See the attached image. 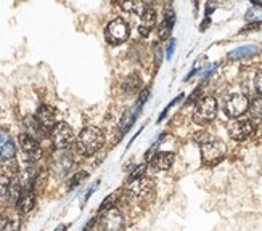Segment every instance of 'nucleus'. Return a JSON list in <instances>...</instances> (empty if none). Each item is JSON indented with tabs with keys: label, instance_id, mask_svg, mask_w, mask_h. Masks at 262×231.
I'll use <instances>...</instances> for the list:
<instances>
[{
	"label": "nucleus",
	"instance_id": "obj_1",
	"mask_svg": "<svg viewBox=\"0 0 262 231\" xmlns=\"http://www.w3.org/2000/svg\"><path fill=\"white\" fill-rule=\"evenodd\" d=\"M105 143V135L98 127H85L77 136V149L84 156H92Z\"/></svg>",
	"mask_w": 262,
	"mask_h": 231
},
{
	"label": "nucleus",
	"instance_id": "obj_2",
	"mask_svg": "<svg viewBox=\"0 0 262 231\" xmlns=\"http://www.w3.org/2000/svg\"><path fill=\"white\" fill-rule=\"evenodd\" d=\"M215 114H217V101L212 97H204L196 103L195 111H193V121L203 125L211 122Z\"/></svg>",
	"mask_w": 262,
	"mask_h": 231
},
{
	"label": "nucleus",
	"instance_id": "obj_3",
	"mask_svg": "<svg viewBox=\"0 0 262 231\" xmlns=\"http://www.w3.org/2000/svg\"><path fill=\"white\" fill-rule=\"evenodd\" d=\"M227 153L225 143L222 140H206L201 145V156L204 164H217Z\"/></svg>",
	"mask_w": 262,
	"mask_h": 231
},
{
	"label": "nucleus",
	"instance_id": "obj_4",
	"mask_svg": "<svg viewBox=\"0 0 262 231\" xmlns=\"http://www.w3.org/2000/svg\"><path fill=\"white\" fill-rule=\"evenodd\" d=\"M129 37V25L124 19L118 18L108 22V26L105 29V39L111 45H119L122 42H126Z\"/></svg>",
	"mask_w": 262,
	"mask_h": 231
},
{
	"label": "nucleus",
	"instance_id": "obj_5",
	"mask_svg": "<svg viewBox=\"0 0 262 231\" xmlns=\"http://www.w3.org/2000/svg\"><path fill=\"white\" fill-rule=\"evenodd\" d=\"M74 140L73 129L66 122H60L53 127L52 130V143L56 149H66Z\"/></svg>",
	"mask_w": 262,
	"mask_h": 231
},
{
	"label": "nucleus",
	"instance_id": "obj_6",
	"mask_svg": "<svg viewBox=\"0 0 262 231\" xmlns=\"http://www.w3.org/2000/svg\"><path fill=\"white\" fill-rule=\"evenodd\" d=\"M127 191H129V194L132 196L134 199H139V201L148 199V198H150V194H153V191H155L153 180L142 177V178H137L134 181H129Z\"/></svg>",
	"mask_w": 262,
	"mask_h": 231
},
{
	"label": "nucleus",
	"instance_id": "obj_7",
	"mask_svg": "<svg viewBox=\"0 0 262 231\" xmlns=\"http://www.w3.org/2000/svg\"><path fill=\"white\" fill-rule=\"evenodd\" d=\"M225 114L230 115V118H240L248 109H249V101L248 97L243 94H233L225 100L224 105Z\"/></svg>",
	"mask_w": 262,
	"mask_h": 231
},
{
	"label": "nucleus",
	"instance_id": "obj_8",
	"mask_svg": "<svg viewBox=\"0 0 262 231\" xmlns=\"http://www.w3.org/2000/svg\"><path fill=\"white\" fill-rule=\"evenodd\" d=\"M124 228V215L118 209L105 211L100 217V229L101 231H122Z\"/></svg>",
	"mask_w": 262,
	"mask_h": 231
},
{
	"label": "nucleus",
	"instance_id": "obj_9",
	"mask_svg": "<svg viewBox=\"0 0 262 231\" xmlns=\"http://www.w3.org/2000/svg\"><path fill=\"white\" fill-rule=\"evenodd\" d=\"M253 132H254V125L248 119H238V121L232 122L229 127V135L236 142L248 140V138L253 135Z\"/></svg>",
	"mask_w": 262,
	"mask_h": 231
},
{
	"label": "nucleus",
	"instance_id": "obj_10",
	"mask_svg": "<svg viewBox=\"0 0 262 231\" xmlns=\"http://www.w3.org/2000/svg\"><path fill=\"white\" fill-rule=\"evenodd\" d=\"M19 146L23 151L26 153V156L32 160H36L42 156V148H40L39 142L36 140V136H31L29 133L19 135Z\"/></svg>",
	"mask_w": 262,
	"mask_h": 231
},
{
	"label": "nucleus",
	"instance_id": "obj_11",
	"mask_svg": "<svg viewBox=\"0 0 262 231\" xmlns=\"http://www.w3.org/2000/svg\"><path fill=\"white\" fill-rule=\"evenodd\" d=\"M36 121L39 122V125L42 127L43 132L53 130V127L56 125V112L52 106L42 105L36 112Z\"/></svg>",
	"mask_w": 262,
	"mask_h": 231
},
{
	"label": "nucleus",
	"instance_id": "obj_12",
	"mask_svg": "<svg viewBox=\"0 0 262 231\" xmlns=\"http://www.w3.org/2000/svg\"><path fill=\"white\" fill-rule=\"evenodd\" d=\"M16 154V145L7 129H0V159L10 160Z\"/></svg>",
	"mask_w": 262,
	"mask_h": 231
},
{
	"label": "nucleus",
	"instance_id": "obj_13",
	"mask_svg": "<svg viewBox=\"0 0 262 231\" xmlns=\"http://www.w3.org/2000/svg\"><path fill=\"white\" fill-rule=\"evenodd\" d=\"M155 22H156V11L151 7H145V10L140 15V26H139V31L143 37H146L151 32V29L155 28Z\"/></svg>",
	"mask_w": 262,
	"mask_h": 231
},
{
	"label": "nucleus",
	"instance_id": "obj_14",
	"mask_svg": "<svg viewBox=\"0 0 262 231\" xmlns=\"http://www.w3.org/2000/svg\"><path fill=\"white\" fill-rule=\"evenodd\" d=\"M172 164H174V154L169 153V151L156 153L151 157V167H153V170H169Z\"/></svg>",
	"mask_w": 262,
	"mask_h": 231
},
{
	"label": "nucleus",
	"instance_id": "obj_15",
	"mask_svg": "<svg viewBox=\"0 0 262 231\" xmlns=\"http://www.w3.org/2000/svg\"><path fill=\"white\" fill-rule=\"evenodd\" d=\"M34 204H36V198L32 190H25L16 201V209L19 214H28L34 209Z\"/></svg>",
	"mask_w": 262,
	"mask_h": 231
},
{
	"label": "nucleus",
	"instance_id": "obj_16",
	"mask_svg": "<svg viewBox=\"0 0 262 231\" xmlns=\"http://www.w3.org/2000/svg\"><path fill=\"white\" fill-rule=\"evenodd\" d=\"M259 53L257 45H243V47H238L229 53V60L236 61V60H245V58H251Z\"/></svg>",
	"mask_w": 262,
	"mask_h": 231
},
{
	"label": "nucleus",
	"instance_id": "obj_17",
	"mask_svg": "<svg viewBox=\"0 0 262 231\" xmlns=\"http://www.w3.org/2000/svg\"><path fill=\"white\" fill-rule=\"evenodd\" d=\"M176 25V15L174 11H167L163 18V22H161V28H159V37L163 40L169 37V34L172 32V28Z\"/></svg>",
	"mask_w": 262,
	"mask_h": 231
},
{
	"label": "nucleus",
	"instance_id": "obj_18",
	"mask_svg": "<svg viewBox=\"0 0 262 231\" xmlns=\"http://www.w3.org/2000/svg\"><path fill=\"white\" fill-rule=\"evenodd\" d=\"M10 187H11V178L5 172L0 170V198H10Z\"/></svg>",
	"mask_w": 262,
	"mask_h": 231
},
{
	"label": "nucleus",
	"instance_id": "obj_19",
	"mask_svg": "<svg viewBox=\"0 0 262 231\" xmlns=\"http://www.w3.org/2000/svg\"><path fill=\"white\" fill-rule=\"evenodd\" d=\"M140 87V77L139 74H132L126 79V82H124V90L127 91V94H134L137 91Z\"/></svg>",
	"mask_w": 262,
	"mask_h": 231
},
{
	"label": "nucleus",
	"instance_id": "obj_20",
	"mask_svg": "<svg viewBox=\"0 0 262 231\" xmlns=\"http://www.w3.org/2000/svg\"><path fill=\"white\" fill-rule=\"evenodd\" d=\"M121 7L124 11H129V13H137V11L142 13L146 5H143L142 2H124V4H121Z\"/></svg>",
	"mask_w": 262,
	"mask_h": 231
},
{
	"label": "nucleus",
	"instance_id": "obj_21",
	"mask_svg": "<svg viewBox=\"0 0 262 231\" xmlns=\"http://www.w3.org/2000/svg\"><path fill=\"white\" fill-rule=\"evenodd\" d=\"M249 112H251L253 118H262V98H256L249 105Z\"/></svg>",
	"mask_w": 262,
	"mask_h": 231
},
{
	"label": "nucleus",
	"instance_id": "obj_22",
	"mask_svg": "<svg viewBox=\"0 0 262 231\" xmlns=\"http://www.w3.org/2000/svg\"><path fill=\"white\" fill-rule=\"evenodd\" d=\"M0 231H19V220L18 218H8Z\"/></svg>",
	"mask_w": 262,
	"mask_h": 231
},
{
	"label": "nucleus",
	"instance_id": "obj_23",
	"mask_svg": "<svg viewBox=\"0 0 262 231\" xmlns=\"http://www.w3.org/2000/svg\"><path fill=\"white\" fill-rule=\"evenodd\" d=\"M87 178V173L85 172H77L76 175L70 180V184H68V187L70 188H76V187H79V184L82 183V180H85Z\"/></svg>",
	"mask_w": 262,
	"mask_h": 231
},
{
	"label": "nucleus",
	"instance_id": "obj_24",
	"mask_svg": "<svg viewBox=\"0 0 262 231\" xmlns=\"http://www.w3.org/2000/svg\"><path fill=\"white\" fill-rule=\"evenodd\" d=\"M115 202H116V194H111V196H108V198L101 202V207H100V211H110V209H113L115 207Z\"/></svg>",
	"mask_w": 262,
	"mask_h": 231
},
{
	"label": "nucleus",
	"instance_id": "obj_25",
	"mask_svg": "<svg viewBox=\"0 0 262 231\" xmlns=\"http://www.w3.org/2000/svg\"><path fill=\"white\" fill-rule=\"evenodd\" d=\"M143 173H145V166H139V167H135V170L129 175V181H134L137 178H142L143 177Z\"/></svg>",
	"mask_w": 262,
	"mask_h": 231
},
{
	"label": "nucleus",
	"instance_id": "obj_26",
	"mask_svg": "<svg viewBox=\"0 0 262 231\" xmlns=\"http://www.w3.org/2000/svg\"><path fill=\"white\" fill-rule=\"evenodd\" d=\"M148 97H150V88H145L143 91H142V94H140V97H139V101H137V108H139V109H142L143 108V103L148 100Z\"/></svg>",
	"mask_w": 262,
	"mask_h": 231
},
{
	"label": "nucleus",
	"instance_id": "obj_27",
	"mask_svg": "<svg viewBox=\"0 0 262 231\" xmlns=\"http://www.w3.org/2000/svg\"><path fill=\"white\" fill-rule=\"evenodd\" d=\"M174 50H176V39H170V42L167 45V50H166V58H167V60H170V58H172Z\"/></svg>",
	"mask_w": 262,
	"mask_h": 231
},
{
	"label": "nucleus",
	"instance_id": "obj_28",
	"mask_svg": "<svg viewBox=\"0 0 262 231\" xmlns=\"http://www.w3.org/2000/svg\"><path fill=\"white\" fill-rule=\"evenodd\" d=\"M200 95H201V87H198V88L190 95V98L187 100V105H191V103H198V101H200V100H198Z\"/></svg>",
	"mask_w": 262,
	"mask_h": 231
},
{
	"label": "nucleus",
	"instance_id": "obj_29",
	"mask_svg": "<svg viewBox=\"0 0 262 231\" xmlns=\"http://www.w3.org/2000/svg\"><path fill=\"white\" fill-rule=\"evenodd\" d=\"M254 84H256V90L262 95V71H259L256 74V79H254Z\"/></svg>",
	"mask_w": 262,
	"mask_h": 231
},
{
	"label": "nucleus",
	"instance_id": "obj_30",
	"mask_svg": "<svg viewBox=\"0 0 262 231\" xmlns=\"http://www.w3.org/2000/svg\"><path fill=\"white\" fill-rule=\"evenodd\" d=\"M66 228H68V226H66V225H60V226H58V228H55V229H53V231H66Z\"/></svg>",
	"mask_w": 262,
	"mask_h": 231
}]
</instances>
